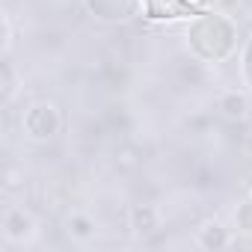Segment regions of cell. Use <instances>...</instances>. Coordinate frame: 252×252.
<instances>
[{
	"instance_id": "cell-1",
	"label": "cell",
	"mask_w": 252,
	"mask_h": 252,
	"mask_svg": "<svg viewBox=\"0 0 252 252\" xmlns=\"http://www.w3.org/2000/svg\"><path fill=\"white\" fill-rule=\"evenodd\" d=\"M187 48L202 63H222L237 48V27L222 12H196L187 27Z\"/></svg>"
},
{
	"instance_id": "cell-2",
	"label": "cell",
	"mask_w": 252,
	"mask_h": 252,
	"mask_svg": "<svg viewBox=\"0 0 252 252\" xmlns=\"http://www.w3.org/2000/svg\"><path fill=\"white\" fill-rule=\"evenodd\" d=\"M21 131L33 143H48L63 131V113L51 101H33L21 113Z\"/></svg>"
},
{
	"instance_id": "cell-3",
	"label": "cell",
	"mask_w": 252,
	"mask_h": 252,
	"mask_svg": "<svg viewBox=\"0 0 252 252\" xmlns=\"http://www.w3.org/2000/svg\"><path fill=\"white\" fill-rule=\"evenodd\" d=\"M0 231H3V240L9 246H27L36 240L39 234V220L27 205H9L3 211V222H0Z\"/></svg>"
},
{
	"instance_id": "cell-4",
	"label": "cell",
	"mask_w": 252,
	"mask_h": 252,
	"mask_svg": "<svg viewBox=\"0 0 252 252\" xmlns=\"http://www.w3.org/2000/svg\"><path fill=\"white\" fill-rule=\"evenodd\" d=\"M83 6L92 12V18L119 24V21H131L140 12H146V0H83Z\"/></svg>"
},
{
	"instance_id": "cell-5",
	"label": "cell",
	"mask_w": 252,
	"mask_h": 252,
	"mask_svg": "<svg viewBox=\"0 0 252 252\" xmlns=\"http://www.w3.org/2000/svg\"><path fill=\"white\" fill-rule=\"evenodd\" d=\"M231 231L234 228H225L220 220H208L202 228H196V246H202V249H225V246L234 243Z\"/></svg>"
},
{
	"instance_id": "cell-6",
	"label": "cell",
	"mask_w": 252,
	"mask_h": 252,
	"mask_svg": "<svg viewBox=\"0 0 252 252\" xmlns=\"http://www.w3.org/2000/svg\"><path fill=\"white\" fill-rule=\"evenodd\" d=\"M249 92H240V89H225L217 101V110L228 119V122H243L249 116Z\"/></svg>"
},
{
	"instance_id": "cell-7",
	"label": "cell",
	"mask_w": 252,
	"mask_h": 252,
	"mask_svg": "<svg viewBox=\"0 0 252 252\" xmlns=\"http://www.w3.org/2000/svg\"><path fill=\"white\" fill-rule=\"evenodd\" d=\"M128 225H131V231L134 234H152V231H158L160 228V211L155 208V205H134L131 208V214H128Z\"/></svg>"
},
{
	"instance_id": "cell-8",
	"label": "cell",
	"mask_w": 252,
	"mask_h": 252,
	"mask_svg": "<svg viewBox=\"0 0 252 252\" xmlns=\"http://www.w3.org/2000/svg\"><path fill=\"white\" fill-rule=\"evenodd\" d=\"M65 234H68L74 243H89V240H95V234H98V222H95L89 214H83V211H71V214L65 217Z\"/></svg>"
},
{
	"instance_id": "cell-9",
	"label": "cell",
	"mask_w": 252,
	"mask_h": 252,
	"mask_svg": "<svg viewBox=\"0 0 252 252\" xmlns=\"http://www.w3.org/2000/svg\"><path fill=\"white\" fill-rule=\"evenodd\" d=\"M234 231L252 237V196L237 205V211H234Z\"/></svg>"
},
{
	"instance_id": "cell-10",
	"label": "cell",
	"mask_w": 252,
	"mask_h": 252,
	"mask_svg": "<svg viewBox=\"0 0 252 252\" xmlns=\"http://www.w3.org/2000/svg\"><path fill=\"white\" fill-rule=\"evenodd\" d=\"M240 74H243V86H246V92L252 95V36L246 39V48H243V60H240Z\"/></svg>"
},
{
	"instance_id": "cell-11",
	"label": "cell",
	"mask_w": 252,
	"mask_h": 252,
	"mask_svg": "<svg viewBox=\"0 0 252 252\" xmlns=\"http://www.w3.org/2000/svg\"><path fill=\"white\" fill-rule=\"evenodd\" d=\"M15 98V68L9 60H3V104L9 107Z\"/></svg>"
},
{
	"instance_id": "cell-12",
	"label": "cell",
	"mask_w": 252,
	"mask_h": 252,
	"mask_svg": "<svg viewBox=\"0 0 252 252\" xmlns=\"http://www.w3.org/2000/svg\"><path fill=\"white\" fill-rule=\"evenodd\" d=\"M12 51V15L3 12V54Z\"/></svg>"
},
{
	"instance_id": "cell-13",
	"label": "cell",
	"mask_w": 252,
	"mask_h": 252,
	"mask_svg": "<svg viewBox=\"0 0 252 252\" xmlns=\"http://www.w3.org/2000/svg\"><path fill=\"white\" fill-rule=\"evenodd\" d=\"M243 187H246V193H249V196H252V172H249V175H246V181H243Z\"/></svg>"
},
{
	"instance_id": "cell-14",
	"label": "cell",
	"mask_w": 252,
	"mask_h": 252,
	"mask_svg": "<svg viewBox=\"0 0 252 252\" xmlns=\"http://www.w3.org/2000/svg\"><path fill=\"white\" fill-rule=\"evenodd\" d=\"M246 152H249V155H252V134H249V137H246Z\"/></svg>"
},
{
	"instance_id": "cell-15",
	"label": "cell",
	"mask_w": 252,
	"mask_h": 252,
	"mask_svg": "<svg viewBox=\"0 0 252 252\" xmlns=\"http://www.w3.org/2000/svg\"><path fill=\"white\" fill-rule=\"evenodd\" d=\"M193 3H196V0H193Z\"/></svg>"
}]
</instances>
